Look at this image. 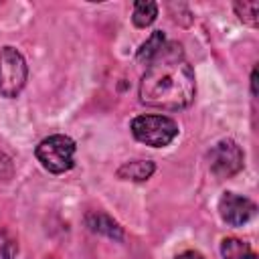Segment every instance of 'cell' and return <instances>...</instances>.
I'll return each mask as SVG.
<instances>
[{"instance_id":"cell-1","label":"cell","mask_w":259,"mask_h":259,"mask_svg":"<svg viewBox=\"0 0 259 259\" xmlns=\"http://www.w3.org/2000/svg\"><path fill=\"white\" fill-rule=\"evenodd\" d=\"M138 93L144 105L166 111L184 109L194 101V71L178 42H166L148 63Z\"/></svg>"},{"instance_id":"cell-2","label":"cell","mask_w":259,"mask_h":259,"mask_svg":"<svg viewBox=\"0 0 259 259\" xmlns=\"http://www.w3.org/2000/svg\"><path fill=\"white\" fill-rule=\"evenodd\" d=\"M34 154L42 168L53 174H63L75 166V142L63 134L45 138L36 146Z\"/></svg>"},{"instance_id":"cell-3","label":"cell","mask_w":259,"mask_h":259,"mask_svg":"<svg viewBox=\"0 0 259 259\" xmlns=\"http://www.w3.org/2000/svg\"><path fill=\"white\" fill-rule=\"evenodd\" d=\"M132 136L152 148H164L178 136V125L166 115H138L132 119Z\"/></svg>"},{"instance_id":"cell-4","label":"cell","mask_w":259,"mask_h":259,"mask_svg":"<svg viewBox=\"0 0 259 259\" xmlns=\"http://www.w3.org/2000/svg\"><path fill=\"white\" fill-rule=\"evenodd\" d=\"M28 77V67L20 51L14 47H2L0 49V95L2 97H16Z\"/></svg>"},{"instance_id":"cell-5","label":"cell","mask_w":259,"mask_h":259,"mask_svg":"<svg viewBox=\"0 0 259 259\" xmlns=\"http://www.w3.org/2000/svg\"><path fill=\"white\" fill-rule=\"evenodd\" d=\"M245 154L235 140H221L208 152V168L219 178H231L243 170Z\"/></svg>"},{"instance_id":"cell-6","label":"cell","mask_w":259,"mask_h":259,"mask_svg":"<svg viewBox=\"0 0 259 259\" xmlns=\"http://www.w3.org/2000/svg\"><path fill=\"white\" fill-rule=\"evenodd\" d=\"M255 210L257 206L251 198L235 194V192H225L219 200V214L231 227H241L249 223L255 217Z\"/></svg>"},{"instance_id":"cell-7","label":"cell","mask_w":259,"mask_h":259,"mask_svg":"<svg viewBox=\"0 0 259 259\" xmlns=\"http://www.w3.org/2000/svg\"><path fill=\"white\" fill-rule=\"evenodd\" d=\"M85 223H87V227H89L93 233L105 235V237H109V239L121 241V237H123L121 227H119V225H117V223H115L111 217H107V214H103V212H97V210L87 212Z\"/></svg>"},{"instance_id":"cell-8","label":"cell","mask_w":259,"mask_h":259,"mask_svg":"<svg viewBox=\"0 0 259 259\" xmlns=\"http://www.w3.org/2000/svg\"><path fill=\"white\" fill-rule=\"evenodd\" d=\"M154 170H156V164L152 160H130L117 168V178L132 180V182H144L154 174Z\"/></svg>"},{"instance_id":"cell-9","label":"cell","mask_w":259,"mask_h":259,"mask_svg":"<svg viewBox=\"0 0 259 259\" xmlns=\"http://www.w3.org/2000/svg\"><path fill=\"white\" fill-rule=\"evenodd\" d=\"M221 255L223 259H257V253L251 249V245L237 237H229L221 243Z\"/></svg>"},{"instance_id":"cell-10","label":"cell","mask_w":259,"mask_h":259,"mask_svg":"<svg viewBox=\"0 0 259 259\" xmlns=\"http://www.w3.org/2000/svg\"><path fill=\"white\" fill-rule=\"evenodd\" d=\"M158 16V4L152 2V0H146V2H136L134 4V14H132V20L138 28H146L150 26Z\"/></svg>"},{"instance_id":"cell-11","label":"cell","mask_w":259,"mask_h":259,"mask_svg":"<svg viewBox=\"0 0 259 259\" xmlns=\"http://www.w3.org/2000/svg\"><path fill=\"white\" fill-rule=\"evenodd\" d=\"M164 45H166L164 32H162V30H154V32L150 34V38L140 47V51H138V61H142V63L148 65V63L158 55V51H160Z\"/></svg>"},{"instance_id":"cell-12","label":"cell","mask_w":259,"mask_h":259,"mask_svg":"<svg viewBox=\"0 0 259 259\" xmlns=\"http://www.w3.org/2000/svg\"><path fill=\"white\" fill-rule=\"evenodd\" d=\"M235 12L237 16L249 24V26H257V12H259V2H237L235 4Z\"/></svg>"},{"instance_id":"cell-13","label":"cell","mask_w":259,"mask_h":259,"mask_svg":"<svg viewBox=\"0 0 259 259\" xmlns=\"http://www.w3.org/2000/svg\"><path fill=\"white\" fill-rule=\"evenodd\" d=\"M12 174H14L12 160H10V158H8L4 152H0V182L10 180V178H12Z\"/></svg>"},{"instance_id":"cell-14","label":"cell","mask_w":259,"mask_h":259,"mask_svg":"<svg viewBox=\"0 0 259 259\" xmlns=\"http://www.w3.org/2000/svg\"><path fill=\"white\" fill-rule=\"evenodd\" d=\"M176 259H204V257H202L198 251H192V249H190V251H184V253H180Z\"/></svg>"},{"instance_id":"cell-15","label":"cell","mask_w":259,"mask_h":259,"mask_svg":"<svg viewBox=\"0 0 259 259\" xmlns=\"http://www.w3.org/2000/svg\"><path fill=\"white\" fill-rule=\"evenodd\" d=\"M255 81H257V69H253V73H251V93H253V95H257V89H255Z\"/></svg>"}]
</instances>
